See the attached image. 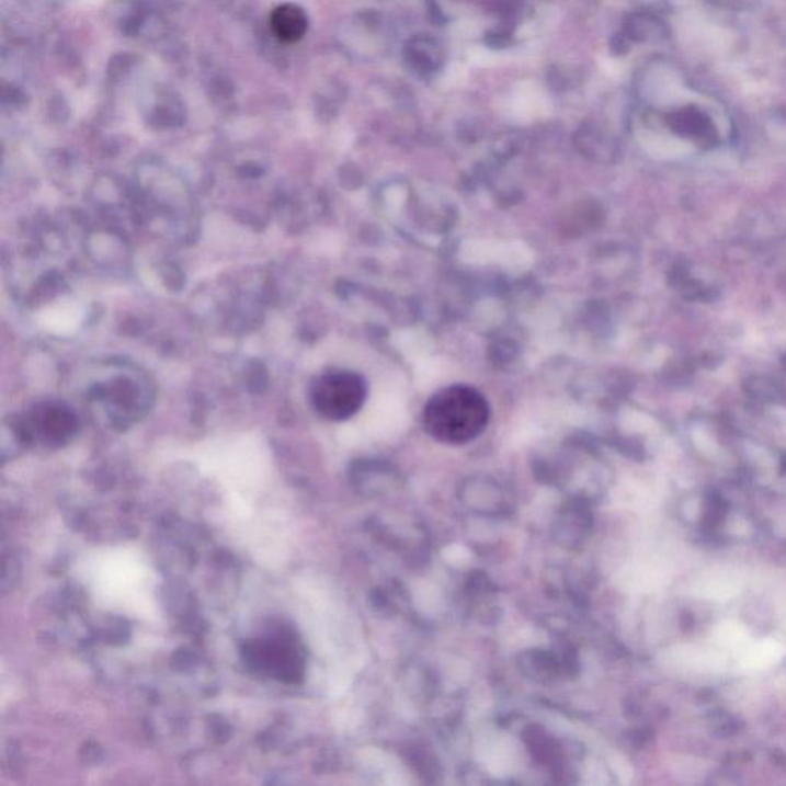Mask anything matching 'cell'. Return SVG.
Wrapping results in <instances>:
<instances>
[{
    "instance_id": "cell-1",
    "label": "cell",
    "mask_w": 786,
    "mask_h": 786,
    "mask_svg": "<svg viewBox=\"0 0 786 786\" xmlns=\"http://www.w3.org/2000/svg\"><path fill=\"white\" fill-rule=\"evenodd\" d=\"M490 409L485 395L475 387L456 385L433 395L423 410L425 432L440 443H470L486 431Z\"/></svg>"
},
{
    "instance_id": "cell-2",
    "label": "cell",
    "mask_w": 786,
    "mask_h": 786,
    "mask_svg": "<svg viewBox=\"0 0 786 786\" xmlns=\"http://www.w3.org/2000/svg\"><path fill=\"white\" fill-rule=\"evenodd\" d=\"M243 654L252 669L282 682L295 684L305 674V650L286 628H272L249 640Z\"/></svg>"
},
{
    "instance_id": "cell-3",
    "label": "cell",
    "mask_w": 786,
    "mask_h": 786,
    "mask_svg": "<svg viewBox=\"0 0 786 786\" xmlns=\"http://www.w3.org/2000/svg\"><path fill=\"white\" fill-rule=\"evenodd\" d=\"M366 392L362 375L352 371L328 369L314 381L310 398L321 417L344 421L363 408Z\"/></svg>"
},
{
    "instance_id": "cell-4",
    "label": "cell",
    "mask_w": 786,
    "mask_h": 786,
    "mask_svg": "<svg viewBox=\"0 0 786 786\" xmlns=\"http://www.w3.org/2000/svg\"><path fill=\"white\" fill-rule=\"evenodd\" d=\"M272 30L280 42L294 44L308 32V16L294 3H285L274 10L271 16Z\"/></svg>"
},
{
    "instance_id": "cell-5",
    "label": "cell",
    "mask_w": 786,
    "mask_h": 786,
    "mask_svg": "<svg viewBox=\"0 0 786 786\" xmlns=\"http://www.w3.org/2000/svg\"><path fill=\"white\" fill-rule=\"evenodd\" d=\"M37 417H39L42 423V431L45 432L48 438L65 440L76 431L75 413L65 408L64 405L49 402V405H45L41 412H37Z\"/></svg>"
}]
</instances>
